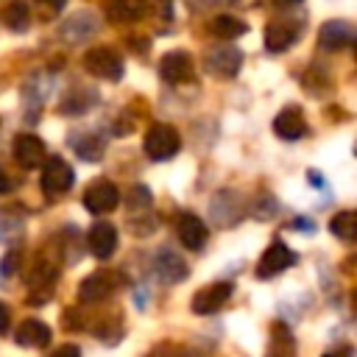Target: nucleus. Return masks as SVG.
Here are the masks:
<instances>
[{
    "label": "nucleus",
    "mask_w": 357,
    "mask_h": 357,
    "mask_svg": "<svg viewBox=\"0 0 357 357\" xmlns=\"http://www.w3.org/2000/svg\"><path fill=\"white\" fill-rule=\"evenodd\" d=\"M84 70L95 78H103V81H120L123 73H126V64H123V56L106 45H98V47H89L86 56H84Z\"/></svg>",
    "instance_id": "obj_1"
},
{
    "label": "nucleus",
    "mask_w": 357,
    "mask_h": 357,
    "mask_svg": "<svg viewBox=\"0 0 357 357\" xmlns=\"http://www.w3.org/2000/svg\"><path fill=\"white\" fill-rule=\"evenodd\" d=\"M142 148H145L148 159H153V162H165V159H173V156L181 151V137H178V131H176L173 126H167V123H156V126L148 128Z\"/></svg>",
    "instance_id": "obj_2"
},
{
    "label": "nucleus",
    "mask_w": 357,
    "mask_h": 357,
    "mask_svg": "<svg viewBox=\"0 0 357 357\" xmlns=\"http://www.w3.org/2000/svg\"><path fill=\"white\" fill-rule=\"evenodd\" d=\"M73 181H75V173H73V167L61 156H50V159L42 162V178H39V184H42V192L47 198L64 195L73 187Z\"/></svg>",
    "instance_id": "obj_3"
},
{
    "label": "nucleus",
    "mask_w": 357,
    "mask_h": 357,
    "mask_svg": "<svg viewBox=\"0 0 357 357\" xmlns=\"http://www.w3.org/2000/svg\"><path fill=\"white\" fill-rule=\"evenodd\" d=\"M120 204V190L112 178H95L84 192V206L92 215H106Z\"/></svg>",
    "instance_id": "obj_4"
},
{
    "label": "nucleus",
    "mask_w": 357,
    "mask_h": 357,
    "mask_svg": "<svg viewBox=\"0 0 357 357\" xmlns=\"http://www.w3.org/2000/svg\"><path fill=\"white\" fill-rule=\"evenodd\" d=\"M159 75H162L167 84L192 81V75H195L192 56H190L187 50H170V53H165L162 61H159Z\"/></svg>",
    "instance_id": "obj_5"
},
{
    "label": "nucleus",
    "mask_w": 357,
    "mask_h": 357,
    "mask_svg": "<svg viewBox=\"0 0 357 357\" xmlns=\"http://www.w3.org/2000/svg\"><path fill=\"white\" fill-rule=\"evenodd\" d=\"M231 290H234L231 282H215V284L201 287V290L192 296V312H195V315H212V312H218V310L229 301Z\"/></svg>",
    "instance_id": "obj_6"
},
{
    "label": "nucleus",
    "mask_w": 357,
    "mask_h": 357,
    "mask_svg": "<svg viewBox=\"0 0 357 357\" xmlns=\"http://www.w3.org/2000/svg\"><path fill=\"white\" fill-rule=\"evenodd\" d=\"M176 234H178V243L190 251H201L206 245V223L192 215V212H178L176 218Z\"/></svg>",
    "instance_id": "obj_7"
},
{
    "label": "nucleus",
    "mask_w": 357,
    "mask_h": 357,
    "mask_svg": "<svg viewBox=\"0 0 357 357\" xmlns=\"http://www.w3.org/2000/svg\"><path fill=\"white\" fill-rule=\"evenodd\" d=\"M153 271H156V276L162 279V282H167V284H176V282H184L187 279V273H190V265L173 251V248H159L156 254H153Z\"/></svg>",
    "instance_id": "obj_8"
},
{
    "label": "nucleus",
    "mask_w": 357,
    "mask_h": 357,
    "mask_svg": "<svg viewBox=\"0 0 357 357\" xmlns=\"http://www.w3.org/2000/svg\"><path fill=\"white\" fill-rule=\"evenodd\" d=\"M354 42V25L346 20H329L318 28V45L324 50H343Z\"/></svg>",
    "instance_id": "obj_9"
},
{
    "label": "nucleus",
    "mask_w": 357,
    "mask_h": 357,
    "mask_svg": "<svg viewBox=\"0 0 357 357\" xmlns=\"http://www.w3.org/2000/svg\"><path fill=\"white\" fill-rule=\"evenodd\" d=\"M243 64V53L237 47H215L206 56V70L218 78H234L240 73Z\"/></svg>",
    "instance_id": "obj_10"
},
{
    "label": "nucleus",
    "mask_w": 357,
    "mask_h": 357,
    "mask_svg": "<svg viewBox=\"0 0 357 357\" xmlns=\"http://www.w3.org/2000/svg\"><path fill=\"white\" fill-rule=\"evenodd\" d=\"M273 134H276L279 139H287V142L301 139V137L307 134V120H304L301 109H298V106L282 109V112L273 117Z\"/></svg>",
    "instance_id": "obj_11"
},
{
    "label": "nucleus",
    "mask_w": 357,
    "mask_h": 357,
    "mask_svg": "<svg viewBox=\"0 0 357 357\" xmlns=\"http://www.w3.org/2000/svg\"><path fill=\"white\" fill-rule=\"evenodd\" d=\"M14 159L25 170L42 167V162H45V142L36 134H20L14 139Z\"/></svg>",
    "instance_id": "obj_12"
},
{
    "label": "nucleus",
    "mask_w": 357,
    "mask_h": 357,
    "mask_svg": "<svg viewBox=\"0 0 357 357\" xmlns=\"http://www.w3.org/2000/svg\"><path fill=\"white\" fill-rule=\"evenodd\" d=\"M114 284H117V282H114L112 273H106V271H95V273H89V276L78 284V298H81L84 304H98V301H103V298L112 296Z\"/></svg>",
    "instance_id": "obj_13"
},
{
    "label": "nucleus",
    "mask_w": 357,
    "mask_h": 357,
    "mask_svg": "<svg viewBox=\"0 0 357 357\" xmlns=\"http://www.w3.org/2000/svg\"><path fill=\"white\" fill-rule=\"evenodd\" d=\"M209 212H212L215 223L231 226V223H237L240 215H243V201H240V195H237L234 190H220V192L212 198Z\"/></svg>",
    "instance_id": "obj_14"
},
{
    "label": "nucleus",
    "mask_w": 357,
    "mask_h": 357,
    "mask_svg": "<svg viewBox=\"0 0 357 357\" xmlns=\"http://www.w3.org/2000/svg\"><path fill=\"white\" fill-rule=\"evenodd\" d=\"M293 262H296V254H293L284 243H273V245L262 254V259H259V265H257V276H259V279H271V276L282 273L284 268H290Z\"/></svg>",
    "instance_id": "obj_15"
},
{
    "label": "nucleus",
    "mask_w": 357,
    "mask_h": 357,
    "mask_svg": "<svg viewBox=\"0 0 357 357\" xmlns=\"http://www.w3.org/2000/svg\"><path fill=\"white\" fill-rule=\"evenodd\" d=\"M86 245H89L92 257H98V259L112 257L114 248H117V229L112 223H106V220H98L86 234Z\"/></svg>",
    "instance_id": "obj_16"
},
{
    "label": "nucleus",
    "mask_w": 357,
    "mask_h": 357,
    "mask_svg": "<svg viewBox=\"0 0 357 357\" xmlns=\"http://www.w3.org/2000/svg\"><path fill=\"white\" fill-rule=\"evenodd\" d=\"M95 31H98L95 17H92L89 11H78V14H73V17L61 25V39H67V42L78 45V42H84L86 36H92Z\"/></svg>",
    "instance_id": "obj_17"
},
{
    "label": "nucleus",
    "mask_w": 357,
    "mask_h": 357,
    "mask_svg": "<svg viewBox=\"0 0 357 357\" xmlns=\"http://www.w3.org/2000/svg\"><path fill=\"white\" fill-rule=\"evenodd\" d=\"M47 340H50V326L39 318H28L17 326V343L20 346L39 349V346H47Z\"/></svg>",
    "instance_id": "obj_18"
},
{
    "label": "nucleus",
    "mask_w": 357,
    "mask_h": 357,
    "mask_svg": "<svg viewBox=\"0 0 357 357\" xmlns=\"http://www.w3.org/2000/svg\"><path fill=\"white\" fill-rule=\"evenodd\" d=\"M293 42H296V31H293L287 22L273 20V22L265 25V47H268L271 53H284Z\"/></svg>",
    "instance_id": "obj_19"
},
{
    "label": "nucleus",
    "mask_w": 357,
    "mask_h": 357,
    "mask_svg": "<svg viewBox=\"0 0 357 357\" xmlns=\"http://www.w3.org/2000/svg\"><path fill=\"white\" fill-rule=\"evenodd\" d=\"M0 22L11 31H25L31 22V11L25 0H6L0 8Z\"/></svg>",
    "instance_id": "obj_20"
},
{
    "label": "nucleus",
    "mask_w": 357,
    "mask_h": 357,
    "mask_svg": "<svg viewBox=\"0 0 357 357\" xmlns=\"http://www.w3.org/2000/svg\"><path fill=\"white\" fill-rule=\"evenodd\" d=\"M245 31H248V25L234 14H218L209 20V33H215L220 39H234V36H243Z\"/></svg>",
    "instance_id": "obj_21"
},
{
    "label": "nucleus",
    "mask_w": 357,
    "mask_h": 357,
    "mask_svg": "<svg viewBox=\"0 0 357 357\" xmlns=\"http://www.w3.org/2000/svg\"><path fill=\"white\" fill-rule=\"evenodd\" d=\"M145 11H148L145 0H112L109 3V17L117 20V22L139 20V17H145Z\"/></svg>",
    "instance_id": "obj_22"
},
{
    "label": "nucleus",
    "mask_w": 357,
    "mask_h": 357,
    "mask_svg": "<svg viewBox=\"0 0 357 357\" xmlns=\"http://www.w3.org/2000/svg\"><path fill=\"white\" fill-rule=\"evenodd\" d=\"M73 151L84 162H98L103 156V139L95 137V134H75L73 137Z\"/></svg>",
    "instance_id": "obj_23"
},
{
    "label": "nucleus",
    "mask_w": 357,
    "mask_h": 357,
    "mask_svg": "<svg viewBox=\"0 0 357 357\" xmlns=\"http://www.w3.org/2000/svg\"><path fill=\"white\" fill-rule=\"evenodd\" d=\"M329 231L340 240H354L357 237V215L351 209H343L337 212L332 220H329Z\"/></svg>",
    "instance_id": "obj_24"
},
{
    "label": "nucleus",
    "mask_w": 357,
    "mask_h": 357,
    "mask_svg": "<svg viewBox=\"0 0 357 357\" xmlns=\"http://www.w3.org/2000/svg\"><path fill=\"white\" fill-rule=\"evenodd\" d=\"M268 357H296V351H293V335H290L282 324H276V326H273Z\"/></svg>",
    "instance_id": "obj_25"
},
{
    "label": "nucleus",
    "mask_w": 357,
    "mask_h": 357,
    "mask_svg": "<svg viewBox=\"0 0 357 357\" xmlns=\"http://www.w3.org/2000/svg\"><path fill=\"white\" fill-rule=\"evenodd\" d=\"M92 98H95V92H89V89L81 86V89H75V92H70V95L64 98L67 103L61 106V112H67V114H81V112H86V109L95 103Z\"/></svg>",
    "instance_id": "obj_26"
},
{
    "label": "nucleus",
    "mask_w": 357,
    "mask_h": 357,
    "mask_svg": "<svg viewBox=\"0 0 357 357\" xmlns=\"http://www.w3.org/2000/svg\"><path fill=\"white\" fill-rule=\"evenodd\" d=\"M148 204H151V190L142 187V184L131 187V192H128V206L137 212V209H142V206H148Z\"/></svg>",
    "instance_id": "obj_27"
},
{
    "label": "nucleus",
    "mask_w": 357,
    "mask_h": 357,
    "mask_svg": "<svg viewBox=\"0 0 357 357\" xmlns=\"http://www.w3.org/2000/svg\"><path fill=\"white\" fill-rule=\"evenodd\" d=\"M145 357H190V351L181 346H173V343H162V346L151 349Z\"/></svg>",
    "instance_id": "obj_28"
},
{
    "label": "nucleus",
    "mask_w": 357,
    "mask_h": 357,
    "mask_svg": "<svg viewBox=\"0 0 357 357\" xmlns=\"http://www.w3.org/2000/svg\"><path fill=\"white\" fill-rule=\"evenodd\" d=\"M8 324H11V310L6 301H0V335L8 332Z\"/></svg>",
    "instance_id": "obj_29"
},
{
    "label": "nucleus",
    "mask_w": 357,
    "mask_h": 357,
    "mask_svg": "<svg viewBox=\"0 0 357 357\" xmlns=\"http://www.w3.org/2000/svg\"><path fill=\"white\" fill-rule=\"evenodd\" d=\"M50 357H81V351H78V346H73V343H67V346H59Z\"/></svg>",
    "instance_id": "obj_30"
},
{
    "label": "nucleus",
    "mask_w": 357,
    "mask_h": 357,
    "mask_svg": "<svg viewBox=\"0 0 357 357\" xmlns=\"http://www.w3.org/2000/svg\"><path fill=\"white\" fill-rule=\"evenodd\" d=\"M17 257H20L17 251H8V254H6V262H3V268H0V273H11L14 265H17Z\"/></svg>",
    "instance_id": "obj_31"
},
{
    "label": "nucleus",
    "mask_w": 357,
    "mask_h": 357,
    "mask_svg": "<svg viewBox=\"0 0 357 357\" xmlns=\"http://www.w3.org/2000/svg\"><path fill=\"white\" fill-rule=\"evenodd\" d=\"M11 190V178H8V173L0 167V192H8Z\"/></svg>",
    "instance_id": "obj_32"
},
{
    "label": "nucleus",
    "mask_w": 357,
    "mask_h": 357,
    "mask_svg": "<svg viewBox=\"0 0 357 357\" xmlns=\"http://www.w3.org/2000/svg\"><path fill=\"white\" fill-rule=\"evenodd\" d=\"M276 6H282V8H290V6H298L301 0H273Z\"/></svg>",
    "instance_id": "obj_33"
},
{
    "label": "nucleus",
    "mask_w": 357,
    "mask_h": 357,
    "mask_svg": "<svg viewBox=\"0 0 357 357\" xmlns=\"http://www.w3.org/2000/svg\"><path fill=\"white\" fill-rule=\"evenodd\" d=\"M324 357H335V354H324Z\"/></svg>",
    "instance_id": "obj_34"
}]
</instances>
